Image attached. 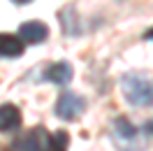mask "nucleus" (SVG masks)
<instances>
[{
	"instance_id": "f257e3e1",
	"label": "nucleus",
	"mask_w": 153,
	"mask_h": 151,
	"mask_svg": "<svg viewBox=\"0 0 153 151\" xmlns=\"http://www.w3.org/2000/svg\"><path fill=\"white\" fill-rule=\"evenodd\" d=\"M121 91L128 105L132 107H151L153 105V75L146 72H128L121 77Z\"/></svg>"
},
{
	"instance_id": "f03ea898",
	"label": "nucleus",
	"mask_w": 153,
	"mask_h": 151,
	"mask_svg": "<svg viewBox=\"0 0 153 151\" xmlns=\"http://www.w3.org/2000/svg\"><path fill=\"white\" fill-rule=\"evenodd\" d=\"M86 112V100L74 91H65L60 93V98L56 100V116L63 121H76L81 114Z\"/></svg>"
},
{
	"instance_id": "7ed1b4c3",
	"label": "nucleus",
	"mask_w": 153,
	"mask_h": 151,
	"mask_svg": "<svg viewBox=\"0 0 153 151\" xmlns=\"http://www.w3.org/2000/svg\"><path fill=\"white\" fill-rule=\"evenodd\" d=\"M111 130H114L116 144H118V149H121V151H132V147H134V149H139V144H137L139 130H137L125 116H118V119H116L114 126H111Z\"/></svg>"
},
{
	"instance_id": "20e7f679",
	"label": "nucleus",
	"mask_w": 153,
	"mask_h": 151,
	"mask_svg": "<svg viewBox=\"0 0 153 151\" xmlns=\"http://www.w3.org/2000/svg\"><path fill=\"white\" fill-rule=\"evenodd\" d=\"M72 77H74V70H72V65L65 63V61L51 63V65L42 72V79H44V81H51V84H56V86H67L72 81Z\"/></svg>"
},
{
	"instance_id": "39448f33",
	"label": "nucleus",
	"mask_w": 153,
	"mask_h": 151,
	"mask_svg": "<svg viewBox=\"0 0 153 151\" xmlns=\"http://www.w3.org/2000/svg\"><path fill=\"white\" fill-rule=\"evenodd\" d=\"M19 37L23 40V44H39L49 37V28L42 21H26L19 26Z\"/></svg>"
},
{
	"instance_id": "423d86ee",
	"label": "nucleus",
	"mask_w": 153,
	"mask_h": 151,
	"mask_svg": "<svg viewBox=\"0 0 153 151\" xmlns=\"http://www.w3.org/2000/svg\"><path fill=\"white\" fill-rule=\"evenodd\" d=\"M44 135H47V128H42V126L33 128L30 132H26V135H21L19 140L12 142V151H39Z\"/></svg>"
},
{
	"instance_id": "0eeeda50",
	"label": "nucleus",
	"mask_w": 153,
	"mask_h": 151,
	"mask_svg": "<svg viewBox=\"0 0 153 151\" xmlns=\"http://www.w3.org/2000/svg\"><path fill=\"white\" fill-rule=\"evenodd\" d=\"M21 128V112L16 105L5 102L0 105V130L2 132H12Z\"/></svg>"
},
{
	"instance_id": "6e6552de",
	"label": "nucleus",
	"mask_w": 153,
	"mask_h": 151,
	"mask_svg": "<svg viewBox=\"0 0 153 151\" xmlns=\"http://www.w3.org/2000/svg\"><path fill=\"white\" fill-rule=\"evenodd\" d=\"M23 40L19 35H12V33H0V56L2 58H19L23 54Z\"/></svg>"
},
{
	"instance_id": "1a4fd4ad",
	"label": "nucleus",
	"mask_w": 153,
	"mask_h": 151,
	"mask_svg": "<svg viewBox=\"0 0 153 151\" xmlns=\"http://www.w3.org/2000/svg\"><path fill=\"white\" fill-rule=\"evenodd\" d=\"M70 147V135L65 130H58V132H47L44 140H42V147L39 151H67Z\"/></svg>"
},
{
	"instance_id": "9d476101",
	"label": "nucleus",
	"mask_w": 153,
	"mask_h": 151,
	"mask_svg": "<svg viewBox=\"0 0 153 151\" xmlns=\"http://www.w3.org/2000/svg\"><path fill=\"white\" fill-rule=\"evenodd\" d=\"M144 132H146V135H153V121H146V123H144Z\"/></svg>"
},
{
	"instance_id": "9b49d317",
	"label": "nucleus",
	"mask_w": 153,
	"mask_h": 151,
	"mask_svg": "<svg viewBox=\"0 0 153 151\" xmlns=\"http://www.w3.org/2000/svg\"><path fill=\"white\" fill-rule=\"evenodd\" d=\"M144 40H149V42H153V28H149L146 33H144Z\"/></svg>"
},
{
	"instance_id": "f8f14e48",
	"label": "nucleus",
	"mask_w": 153,
	"mask_h": 151,
	"mask_svg": "<svg viewBox=\"0 0 153 151\" xmlns=\"http://www.w3.org/2000/svg\"><path fill=\"white\" fill-rule=\"evenodd\" d=\"M14 5H28V2H33V0H12Z\"/></svg>"
},
{
	"instance_id": "ddd939ff",
	"label": "nucleus",
	"mask_w": 153,
	"mask_h": 151,
	"mask_svg": "<svg viewBox=\"0 0 153 151\" xmlns=\"http://www.w3.org/2000/svg\"><path fill=\"white\" fill-rule=\"evenodd\" d=\"M10 151H12V149H10Z\"/></svg>"
}]
</instances>
